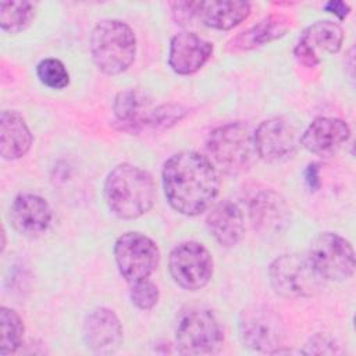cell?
<instances>
[{
    "label": "cell",
    "mask_w": 356,
    "mask_h": 356,
    "mask_svg": "<svg viewBox=\"0 0 356 356\" xmlns=\"http://www.w3.org/2000/svg\"><path fill=\"white\" fill-rule=\"evenodd\" d=\"M161 178L170 206L185 216L206 211L220 189L218 174L211 160L193 150H184L167 159Z\"/></svg>",
    "instance_id": "1"
},
{
    "label": "cell",
    "mask_w": 356,
    "mask_h": 356,
    "mask_svg": "<svg viewBox=\"0 0 356 356\" xmlns=\"http://www.w3.org/2000/svg\"><path fill=\"white\" fill-rule=\"evenodd\" d=\"M104 197L108 209L122 220L146 214L154 203L156 186L152 175L134 164H118L104 181Z\"/></svg>",
    "instance_id": "2"
},
{
    "label": "cell",
    "mask_w": 356,
    "mask_h": 356,
    "mask_svg": "<svg viewBox=\"0 0 356 356\" xmlns=\"http://www.w3.org/2000/svg\"><path fill=\"white\" fill-rule=\"evenodd\" d=\"M90 53L97 68L107 75L127 71L135 60L136 38L121 19H103L92 31Z\"/></svg>",
    "instance_id": "3"
},
{
    "label": "cell",
    "mask_w": 356,
    "mask_h": 356,
    "mask_svg": "<svg viewBox=\"0 0 356 356\" xmlns=\"http://www.w3.org/2000/svg\"><path fill=\"white\" fill-rule=\"evenodd\" d=\"M206 149L211 160L227 174L248 171L256 156L253 134L243 122H227L209 134Z\"/></svg>",
    "instance_id": "4"
},
{
    "label": "cell",
    "mask_w": 356,
    "mask_h": 356,
    "mask_svg": "<svg viewBox=\"0 0 356 356\" xmlns=\"http://www.w3.org/2000/svg\"><path fill=\"white\" fill-rule=\"evenodd\" d=\"M268 277L278 295L292 299L316 296L327 282L307 254H282L274 259Z\"/></svg>",
    "instance_id": "5"
},
{
    "label": "cell",
    "mask_w": 356,
    "mask_h": 356,
    "mask_svg": "<svg viewBox=\"0 0 356 356\" xmlns=\"http://www.w3.org/2000/svg\"><path fill=\"white\" fill-rule=\"evenodd\" d=\"M175 341L182 353L209 355L221 348L224 332L211 310L189 307L182 310L177 318Z\"/></svg>",
    "instance_id": "6"
},
{
    "label": "cell",
    "mask_w": 356,
    "mask_h": 356,
    "mask_svg": "<svg viewBox=\"0 0 356 356\" xmlns=\"http://www.w3.org/2000/svg\"><path fill=\"white\" fill-rule=\"evenodd\" d=\"M238 330L246 348L263 353H278L285 338L278 313L261 305H253L241 312Z\"/></svg>",
    "instance_id": "7"
},
{
    "label": "cell",
    "mask_w": 356,
    "mask_h": 356,
    "mask_svg": "<svg viewBox=\"0 0 356 356\" xmlns=\"http://www.w3.org/2000/svg\"><path fill=\"white\" fill-rule=\"evenodd\" d=\"M114 259L121 277L131 285L153 274L160 260V250L149 236L125 232L114 243Z\"/></svg>",
    "instance_id": "8"
},
{
    "label": "cell",
    "mask_w": 356,
    "mask_h": 356,
    "mask_svg": "<svg viewBox=\"0 0 356 356\" xmlns=\"http://www.w3.org/2000/svg\"><path fill=\"white\" fill-rule=\"evenodd\" d=\"M325 281H343L353 275L355 252L349 241L335 232H320L307 254Z\"/></svg>",
    "instance_id": "9"
},
{
    "label": "cell",
    "mask_w": 356,
    "mask_h": 356,
    "mask_svg": "<svg viewBox=\"0 0 356 356\" xmlns=\"http://www.w3.org/2000/svg\"><path fill=\"white\" fill-rule=\"evenodd\" d=\"M168 270L182 289L199 291L209 284L213 275V257L202 243L182 242L171 250Z\"/></svg>",
    "instance_id": "10"
},
{
    "label": "cell",
    "mask_w": 356,
    "mask_h": 356,
    "mask_svg": "<svg viewBox=\"0 0 356 356\" xmlns=\"http://www.w3.org/2000/svg\"><path fill=\"white\" fill-rule=\"evenodd\" d=\"M256 156L267 163L289 159L298 147L295 127L284 117H273L259 124L253 134Z\"/></svg>",
    "instance_id": "11"
},
{
    "label": "cell",
    "mask_w": 356,
    "mask_h": 356,
    "mask_svg": "<svg viewBox=\"0 0 356 356\" xmlns=\"http://www.w3.org/2000/svg\"><path fill=\"white\" fill-rule=\"evenodd\" d=\"M343 43L342 28L332 21H317L303 29L293 49L299 64L313 68L320 64V51L338 53Z\"/></svg>",
    "instance_id": "12"
},
{
    "label": "cell",
    "mask_w": 356,
    "mask_h": 356,
    "mask_svg": "<svg viewBox=\"0 0 356 356\" xmlns=\"http://www.w3.org/2000/svg\"><path fill=\"white\" fill-rule=\"evenodd\" d=\"M249 218L260 234L282 232L291 222V210L285 199L273 189H257L248 200Z\"/></svg>",
    "instance_id": "13"
},
{
    "label": "cell",
    "mask_w": 356,
    "mask_h": 356,
    "mask_svg": "<svg viewBox=\"0 0 356 356\" xmlns=\"http://www.w3.org/2000/svg\"><path fill=\"white\" fill-rule=\"evenodd\" d=\"M82 337L86 348L93 353L110 355L122 343V325L113 310L97 307L85 317Z\"/></svg>",
    "instance_id": "14"
},
{
    "label": "cell",
    "mask_w": 356,
    "mask_h": 356,
    "mask_svg": "<svg viewBox=\"0 0 356 356\" xmlns=\"http://www.w3.org/2000/svg\"><path fill=\"white\" fill-rule=\"evenodd\" d=\"M349 136L350 128L343 120L318 117L305 129L300 145L316 156L330 157L341 150Z\"/></svg>",
    "instance_id": "15"
},
{
    "label": "cell",
    "mask_w": 356,
    "mask_h": 356,
    "mask_svg": "<svg viewBox=\"0 0 356 356\" xmlns=\"http://www.w3.org/2000/svg\"><path fill=\"white\" fill-rule=\"evenodd\" d=\"M211 54V42L195 32H181L170 42L168 65L178 75H191L197 72Z\"/></svg>",
    "instance_id": "16"
},
{
    "label": "cell",
    "mask_w": 356,
    "mask_h": 356,
    "mask_svg": "<svg viewBox=\"0 0 356 356\" xmlns=\"http://www.w3.org/2000/svg\"><path fill=\"white\" fill-rule=\"evenodd\" d=\"M53 213L46 199L32 193L18 195L10 206V221L25 236H39L51 224Z\"/></svg>",
    "instance_id": "17"
},
{
    "label": "cell",
    "mask_w": 356,
    "mask_h": 356,
    "mask_svg": "<svg viewBox=\"0 0 356 356\" xmlns=\"http://www.w3.org/2000/svg\"><path fill=\"white\" fill-rule=\"evenodd\" d=\"M195 18L206 26L228 31L245 21L250 14V4L241 0L191 1Z\"/></svg>",
    "instance_id": "18"
},
{
    "label": "cell",
    "mask_w": 356,
    "mask_h": 356,
    "mask_svg": "<svg viewBox=\"0 0 356 356\" xmlns=\"http://www.w3.org/2000/svg\"><path fill=\"white\" fill-rule=\"evenodd\" d=\"M210 235L222 246L231 248L241 242L245 234V217L241 207L231 202L222 200L216 204L206 218Z\"/></svg>",
    "instance_id": "19"
},
{
    "label": "cell",
    "mask_w": 356,
    "mask_h": 356,
    "mask_svg": "<svg viewBox=\"0 0 356 356\" xmlns=\"http://www.w3.org/2000/svg\"><path fill=\"white\" fill-rule=\"evenodd\" d=\"M32 134L24 117L15 110H3L0 115V154L4 160H17L28 153Z\"/></svg>",
    "instance_id": "20"
},
{
    "label": "cell",
    "mask_w": 356,
    "mask_h": 356,
    "mask_svg": "<svg viewBox=\"0 0 356 356\" xmlns=\"http://www.w3.org/2000/svg\"><path fill=\"white\" fill-rule=\"evenodd\" d=\"M292 25V19L286 14H270L256 25L241 32L231 40V47L235 50H250L271 40L284 36Z\"/></svg>",
    "instance_id": "21"
},
{
    "label": "cell",
    "mask_w": 356,
    "mask_h": 356,
    "mask_svg": "<svg viewBox=\"0 0 356 356\" xmlns=\"http://www.w3.org/2000/svg\"><path fill=\"white\" fill-rule=\"evenodd\" d=\"M113 110L118 122L125 129L136 131L146 124V100L136 90L128 89L120 92L114 99Z\"/></svg>",
    "instance_id": "22"
},
{
    "label": "cell",
    "mask_w": 356,
    "mask_h": 356,
    "mask_svg": "<svg viewBox=\"0 0 356 356\" xmlns=\"http://www.w3.org/2000/svg\"><path fill=\"white\" fill-rule=\"evenodd\" d=\"M0 327H1V338H0V355L7 356L15 353L18 348L24 342L25 327L19 314L6 306L0 309Z\"/></svg>",
    "instance_id": "23"
},
{
    "label": "cell",
    "mask_w": 356,
    "mask_h": 356,
    "mask_svg": "<svg viewBox=\"0 0 356 356\" xmlns=\"http://www.w3.org/2000/svg\"><path fill=\"white\" fill-rule=\"evenodd\" d=\"M35 17V4L32 1H1L0 26L3 31L17 33L24 31Z\"/></svg>",
    "instance_id": "24"
},
{
    "label": "cell",
    "mask_w": 356,
    "mask_h": 356,
    "mask_svg": "<svg viewBox=\"0 0 356 356\" xmlns=\"http://www.w3.org/2000/svg\"><path fill=\"white\" fill-rule=\"evenodd\" d=\"M36 75L39 81L50 89H64L70 83V74L58 58L47 57L39 61Z\"/></svg>",
    "instance_id": "25"
},
{
    "label": "cell",
    "mask_w": 356,
    "mask_h": 356,
    "mask_svg": "<svg viewBox=\"0 0 356 356\" xmlns=\"http://www.w3.org/2000/svg\"><path fill=\"white\" fill-rule=\"evenodd\" d=\"M131 302L140 310H150L159 302V288L149 278L131 284Z\"/></svg>",
    "instance_id": "26"
},
{
    "label": "cell",
    "mask_w": 356,
    "mask_h": 356,
    "mask_svg": "<svg viewBox=\"0 0 356 356\" xmlns=\"http://www.w3.org/2000/svg\"><path fill=\"white\" fill-rule=\"evenodd\" d=\"M186 110L177 104H163L147 114L146 124L150 127H159V128H167L170 125L177 124L181 121L185 115Z\"/></svg>",
    "instance_id": "27"
},
{
    "label": "cell",
    "mask_w": 356,
    "mask_h": 356,
    "mask_svg": "<svg viewBox=\"0 0 356 356\" xmlns=\"http://www.w3.org/2000/svg\"><path fill=\"white\" fill-rule=\"evenodd\" d=\"M305 181L310 191H317L320 188V168L317 163H310L305 171Z\"/></svg>",
    "instance_id": "28"
},
{
    "label": "cell",
    "mask_w": 356,
    "mask_h": 356,
    "mask_svg": "<svg viewBox=\"0 0 356 356\" xmlns=\"http://www.w3.org/2000/svg\"><path fill=\"white\" fill-rule=\"evenodd\" d=\"M324 8H325L327 11H330V13H332L334 15H337L339 19H343V18L349 14V11H350L349 4L343 3V1H339V0L328 1V3L324 6Z\"/></svg>",
    "instance_id": "29"
}]
</instances>
